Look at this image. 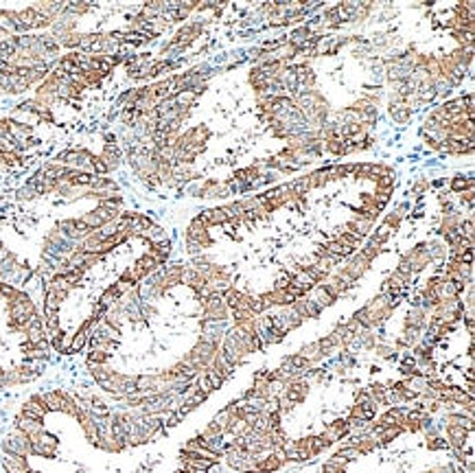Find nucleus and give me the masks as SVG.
Returning a JSON list of instances; mask_svg holds the SVG:
<instances>
[{
  "mask_svg": "<svg viewBox=\"0 0 475 473\" xmlns=\"http://www.w3.org/2000/svg\"><path fill=\"white\" fill-rule=\"evenodd\" d=\"M202 307H204V320H213V322H223L228 320L230 316V309L226 307L221 292H213L208 298L202 300Z\"/></svg>",
  "mask_w": 475,
  "mask_h": 473,
  "instance_id": "obj_1",
  "label": "nucleus"
},
{
  "mask_svg": "<svg viewBox=\"0 0 475 473\" xmlns=\"http://www.w3.org/2000/svg\"><path fill=\"white\" fill-rule=\"evenodd\" d=\"M405 261L410 263L412 272H421V270H425V267L432 263V257H429V252H427V245L425 243H418L414 250H410V252L405 254Z\"/></svg>",
  "mask_w": 475,
  "mask_h": 473,
  "instance_id": "obj_2",
  "label": "nucleus"
},
{
  "mask_svg": "<svg viewBox=\"0 0 475 473\" xmlns=\"http://www.w3.org/2000/svg\"><path fill=\"white\" fill-rule=\"evenodd\" d=\"M348 434H350L348 423H346V421H342V419H338V421H333L331 425L324 427V432L320 434V438L326 440L328 445H333V442L342 440V438H344V436H348Z\"/></svg>",
  "mask_w": 475,
  "mask_h": 473,
  "instance_id": "obj_3",
  "label": "nucleus"
},
{
  "mask_svg": "<svg viewBox=\"0 0 475 473\" xmlns=\"http://www.w3.org/2000/svg\"><path fill=\"white\" fill-rule=\"evenodd\" d=\"M184 270H186V267H184V265H180V263H171V265H166V267H164V272H162V289H164V292H166L169 287L180 285Z\"/></svg>",
  "mask_w": 475,
  "mask_h": 473,
  "instance_id": "obj_4",
  "label": "nucleus"
},
{
  "mask_svg": "<svg viewBox=\"0 0 475 473\" xmlns=\"http://www.w3.org/2000/svg\"><path fill=\"white\" fill-rule=\"evenodd\" d=\"M291 307H294V311H296V314L300 316L302 320H304V318H318V316H320V311H322L316 302L311 300V298H306V296H304V298H298V300H294V304H291Z\"/></svg>",
  "mask_w": 475,
  "mask_h": 473,
  "instance_id": "obj_5",
  "label": "nucleus"
},
{
  "mask_svg": "<svg viewBox=\"0 0 475 473\" xmlns=\"http://www.w3.org/2000/svg\"><path fill=\"white\" fill-rule=\"evenodd\" d=\"M368 267H370L368 261H364V259L359 257V254H353V257H350V261H348V263H346L344 267H342V270H344V272L348 274V279H350V281H357L359 276H364V272H366Z\"/></svg>",
  "mask_w": 475,
  "mask_h": 473,
  "instance_id": "obj_6",
  "label": "nucleus"
},
{
  "mask_svg": "<svg viewBox=\"0 0 475 473\" xmlns=\"http://www.w3.org/2000/svg\"><path fill=\"white\" fill-rule=\"evenodd\" d=\"M261 300L265 302V307L269 304H278V307H291L294 304V298H291L285 289H274V292H267L261 296Z\"/></svg>",
  "mask_w": 475,
  "mask_h": 473,
  "instance_id": "obj_7",
  "label": "nucleus"
},
{
  "mask_svg": "<svg viewBox=\"0 0 475 473\" xmlns=\"http://www.w3.org/2000/svg\"><path fill=\"white\" fill-rule=\"evenodd\" d=\"M306 392H309V385H306L302 379L300 381H294V383H287V388H285V399H289L291 403H302L304 401V397H306Z\"/></svg>",
  "mask_w": 475,
  "mask_h": 473,
  "instance_id": "obj_8",
  "label": "nucleus"
},
{
  "mask_svg": "<svg viewBox=\"0 0 475 473\" xmlns=\"http://www.w3.org/2000/svg\"><path fill=\"white\" fill-rule=\"evenodd\" d=\"M466 436H469V429L456 427V425H447V445H451L454 449H462L464 447Z\"/></svg>",
  "mask_w": 475,
  "mask_h": 473,
  "instance_id": "obj_9",
  "label": "nucleus"
},
{
  "mask_svg": "<svg viewBox=\"0 0 475 473\" xmlns=\"http://www.w3.org/2000/svg\"><path fill=\"white\" fill-rule=\"evenodd\" d=\"M99 158H101V162L105 164V169H107V171H112V169H116V166H119L121 151H119V147H116V145L107 143V145H105V149H103V154H101Z\"/></svg>",
  "mask_w": 475,
  "mask_h": 473,
  "instance_id": "obj_10",
  "label": "nucleus"
},
{
  "mask_svg": "<svg viewBox=\"0 0 475 473\" xmlns=\"http://www.w3.org/2000/svg\"><path fill=\"white\" fill-rule=\"evenodd\" d=\"M182 283H186V285L193 287L195 292H202V289L208 285V281L204 279V274L193 270V267H191V270H184V274H182Z\"/></svg>",
  "mask_w": 475,
  "mask_h": 473,
  "instance_id": "obj_11",
  "label": "nucleus"
},
{
  "mask_svg": "<svg viewBox=\"0 0 475 473\" xmlns=\"http://www.w3.org/2000/svg\"><path fill=\"white\" fill-rule=\"evenodd\" d=\"M197 193H200V198H223V195L228 193V188L221 186L215 180H206Z\"/></svg>",
  "mask_w": 475,
  "mask_h": 473,
  "instance_id": "obj_12",
  "label": "nucleus"
},
{
  "mask_svg": "<svg viewBox=\"0 0 475 473\" xmlns=\"http://www.w3.org/2000/svg\"><path fill=\"white\" fill-rule=\"evenodd\" d=\"M208 368H210V370H215V373H217L219 377H221V379H228V377L232 375V370H235V368H232L228 361H226V359L221 357V353H219V351H217V355H215V357L210 359Z\"/></svg>",
  "mask_w": 475,
  "mask_h": 473,
  "instance_id": "obj_13",
  "label": "nucleus"
},
{
  "mask_svg": "<svg viewBox=\"0 0 475 473\" xmlns=\"http://www.w3.org/2000/svg\"><path fill=\"white\" fill-rule=\"evenodd\" d=\"M427 311L425 309H421V307H414L410 314H407V320H405V324H410L414 326V329H427Z\"/></svg>",
  "mask_w": 475,
  "mask_h": 473,
  "instance_id": "obj_14",
  "label": "nucleus"
},
{
  "mask_svg": "<svg viewBox=\"0 0 475 473\" xmlns=\"http://www.w3.org/2000/svg\"><path fill=\"white\" fill-rule=\"evenodd\" d=\"M390 116L399 123V125H405V123L412 119V107L407 103H392L390 105Z\"/></svg>",
  "mask_w": 475,
  "mask_h": 473,
  "instance_id": "obj_15",
  "label": "nucleus"
},
{
  "mask_svg": "<svg viewBox=\"0 0 475 473\" xmlns=\"http://www.w3.org/2000/svg\"><path fill=\"white\" fill-rule=\"evenodd\" d=\"M353 176L359 178V180H377V176H379V164H372V162L355 164Z\"/></svg>",
  "mask_w": 475,
  "mask_h": 473,
  "instance_id": "obj_16",
  "label": "nucleus"
},
{
  "mask_svg": "<svg viewBox=\"0 0 475 473\" xmlns=\"http://www.w3.org/2000/svg\"><path fill=\"white\" fill-rule=\"evenodd\" d=\"M311 292H313V296H311V300L316 302V304H318L320 309H324V307H331V304L335 302V298H333L331 294L326 292V289H324V285H316V287L311 289Z\"/></svg>",
  "mask_w": 475,
  "mask_h": 473,
  "instance_id": "obj_17",
  "label": "nucleus"
},
{
  "mask_svg": "<svg viewBox=\"0 0 475 473\" xmlns=\"http://www.w3.org/2000/svg\"><path fill=\"white\" fill-rule=\"evenodd\" d=\"M298 355H302V357H304L306 361H309L311 366H313V364H316V361H320V359L324 357V355H322V351H320V344H318V342H311V344H304V346L300 348V353H298Z\"/></svg>",
  "mask_w": 475,
  "mask_h": 473,
  "instance_id": "obj_18",
  "label": "nucleus"
},
{
  "mask_svg": "<svg viewBox=\"0 0 475 473\" xmlns=\"http://www.w3.org/2000/svg\"><path fill=\"white\" fill-rule=\"evenodd\" d=\"M421 340H423L421 331H418V329H414V326H410V324H405V329H403V336H401L399 346H416Z\"/></svg>",
  "mask_w": 475,
  "mask_h": 473,
  "instance_id": "obj_19",
  "label": "nucleus"
},
{
  "mask_svg": "<svg viewBox=\"0 0 475 473\" xmlns=\"http://www.w3.org/2000/svg\"><path fill=\"white\" fill-rule=\"evenodd\" d=\"M254 178H259V166H247V169H241L235 173V180L237 182H243L245 188H250L254 184Z\"/></svg>",
  "mask_w": 475,
  "mask_h": 473,
  "instance_id": "obj_20",
  "label": "nucleus"
},
{
  "mask_svg": "<svg viewBox=\"0 0 475 473\" xmlns=\"http://www.w3.org/2000/svg\"><path fill=\"white\" fill-rule=\"evenodd\" d=\"M444 425H456V427H464V429H473V419L469 416H464V414H447L444 416Z\"/></svg>",
  "mask_w": 475,
  "mask_h": 473,
  "instance_id": "obj_21",
  "label": "nucleus"
},
{
  "mask_svg": "<svg viewBox=\"0 0 475 473\" xmlns=\"http://www.w3.org/2000/svg\"><path fill=\"white\" fill-rule=\"evenodd\" d=\"M202 217L208 221V226H219V224H226L228 221V217H226L223 213V208H208V210H204Z\"/></svg>",
  "mask_w": 475,
  "mask_h": 473,
  "instance_id": "obj_22",
  "label": "nucleus"
},
{
  "mask_svg": "<svg viewBox=\"0 0 475 473\" xmlns=\"http://www.w3.org/2000/svg\"><path fill=\"white\" fill-rule=\"evenodd\" d=\"M366 392H368V397L372 399V403H379V405L388 403V392H385V388H383L381 383H372Z\"/></svg>",
  "mask_w": 475,
  "mask_h": 473,
  "instance_id": "obj_23",
  "label": "nucleus"
},
{
  "mask_svg": "<svg viewBox=\"0 0 475 473\" xmlns=\"http://www.w3.org/2000/svg\"><path fill=\"white\" fill-rule=\"evenodd\" d=\"M318 344H320V351H322V355H331L335 348H342L340 338L335 336V333H331V336H326L322 340H318Z\"/></svg>",
  "mask_w": 475,
  "mask_h": 473,
  "instance_id": "obj_24",
  "label": "nucleus"
},
{
  "mask_svg": "<svg viewBox=\"0 0 475 473\" xmlns=\"http://www.w3.org/2000/svg\"><path fill=\"white\" fill-rule=\"evenodd\" d=\"M90 370H92L94 381H97L99 385H101V383H105V381H109V379H112V375H114V370H112V368H107L105 364H101V366H90Z\"/></svg>",
  "mask_w": 475,
  "mask_h": 473,
  "instance_id": "obj_25",
  "label": "nucleus"
},
{
  "mask_svg": "<svg viewBox=\"0 0 475 473\" xmlns=\"http://www.w3.org/2000/svg\"><path fill=\"white\" fill-rule=\"evenodd\" d=\"M338 241L344 243L346 248H350V250H357V248H361L364 237H357V235H353V232H344V230H342L340 237H338Z\"/></svg>",
  "mask_w": 475,
  "mask_h": 473,
  "instance_id": "obj_26",
  "label": "nucleus"
},
{
  "mask_svg": "<svg viewBox=\"0 0 475 473\" xmlns=\"http://www.w3.org/2000/svg\"><path fill=\"white\" fill-rule=\"evenodd\" d=\"M328 173H331V166H328V169L313 171L311 176H306V182H309V188H316V186L326 184V182H328Z\"/></svg>",
  "mask_w": 475,
  "mask_h": 473,
  "instance_id": "obj_27",
  "label": "nucleus"
},
{
  "mask_svg": "<svg viewBox=\"0 0 475 473\" xmlns=\"http://www.w3.org/2000/svg\"><path fill=\"white\" fill-rule=\"evenodd\" d=\"M403 215H405V206H399L397 210H394V213H390L388 217H385L383 226H388L390 230H397L399 224H401V219H403Z\"/></svg>",
  "mask_w": 475,
  "mask_h": 473,
  "instance_id": "obj_28",
  "label": "nucleus"
},
{
  "mask_svg": "<svg viewBox=\"0 0 475 473\" xmlns=\"http://www.w3.org/2000/svg\"><path fill=\"white\" fill-rule=\"evenodd\" d=\"M79 42H81V33H75V31H70V33L62 35V38H57V44L68 46V48H79Z\"/></svg>",
  "mask_w": 475,
  "mask_h": 473,
  "instance_id": "obj_29",
  "label": "nucleus"
},
{
  "mask_svg": "<svg viewBox=\"0 0 475 473\" xmlns=\"http://www.w3.org/2000/svg\"><path fill=\"white\" fill-rule=\"evenodd\" d=\"M57 447H48L42 445V442H31V454L33 456H42V458H55Z\"/></svg>",
  "mask_w": 475,
  "mask_h": 473,
  "instance_id": "obj_30",
  "label": "nucleus"
},
{
  "mask_svg": "<svg viewBox=\"0 0 475 473\" xmlns=\"http://www.w3.org/2000/svg\"><path fill=\"white\" fill-rule=\"evenodd\" d=\"M466 188H473V178H464V176H456L451 180V191L462 193Z\"/></svg>",
  "mask_w": 475,
  "mask_h": 473,
  "instance_id": "obj_31",
  "label": "nucleus"
},
{
  "mask_svg": "<svg viewBox=\"0 0 475 473\" xmlns=\"http://www.w3.org/2000/svg\"><path fill=\"white\" fill-rule=\"evenodd\" d=\"M109 359V353L107 351H99V348H92V353L88 355V366H101Z\"/></svg>",
  "mask_w": 475,
  "mask_h": 473,
  "instance_id": "obj_32",
  "label": "nucleus"
},
{
  "mask_svg": "<svg viewBox=\"0 0 475 473\" xmlns=\"http://www.w3.org/2000/svg\"><path fill=\"white\" fill-rule=\"evenodd\" d=\"M458 226H460V217L456 213L444 215V219L440 224V232H442V235H447V232H451V230H458Z\"/></svg>",
  "mask_w": 475,
  "mask_h": 473,
  "instance_id": "obj_33",
  "label": "nucleus"
},
{
  "mask_svg": "<svg viewBox=\"0 0 475 473\" xmlns=\"http://www.w3.org/2000/svg\"><path fill=\"white\" fill-rule=\"evenodd\" d=\"M116 302H119V294H116V289H114V285H112V287H107L105 292H103V296H101L99 304H103L105 309H109V307H114Z\"/></svg>",
  "mask_w": 475,
  "mask_h": 473,
  "instance_id": "obj_34",
  "label": "nucleus"
},
{
  "mask_svg": "<svg viewBox=\"0 0 475 473\" xmlns=\"http://www.w3.org/2000/svg\"><path fill=\"white\" fill-rule=\"evenodd\" d=\"M379 252H381V248H379V245L368 243V245H361V248H359V257H361L364 261H368V263H372V261L377 259Z\"/></svg>",
  "mask_w": 475,
  "mask_h": 473,
  "instance_id": "obj_35",
  "label": "nucleus"
},
{
  "mask_svg": "<svg viewBox=\"0 0 475 473\" xmlns=\"http://www.w3.org/2000/svg\"><path fill=\"white\" fill-rule=\"evenodd\" d=\"M66 13H70V16H81V13L86 11H90V3H70V5H66Z\"/></svg>",
  "mask_w": 475,
  "mask_h": 473,
  "instance_id": "obj_36",
  "label": "nucleus"
},
{
  "mask_svg": "<svg viewBox=\"0 0 475 473\" xmlns=\"http://www.w3.org/2000/svg\"><path fill=\"white\" fill-rule=\"evenodd\" d=\"M392 235V230L388 228V226H381L375 235H372V239H370V243H375V245H383L385 241H388V237Z\"/></svg>",
  "mask_w": 475,
  "mask_h": 473,
  "instance_id": "obj_37",
  "label": "nucleus"
},
{
  "mask_svg": "<svg viewBox=\"0 0 475 473\" xmlns=\"http://www.w3.org/2000/svg\"><path fill=\"white\" fill-rule=\"evenodd\" d=\"M81 221H83L90 230H99L101 226H103V221H101V217H99L97 213H94V210H92V213H86V215L81 217Z\"/></svg>",
  "mask_w": 475,
  "mask_h": 473,
  "instance_id": "obj_38",
  "label": "nucleus"
},
{
  "mask_svg": "<svg viewBox=\"0 0 475 473\" xmlns=\"http://www.w3.org/2000/svg\"><path fill=\"white\" fill-rule=\"evenodd\" d=\"M247 309H250L254 316H261L267 307H265V302L261 300V296H250V300H247Z\"/></svg>",
  "mask_w": 475,
  "mask_h": 473,
  "instance_id": "obj_39",
  "label": "nucleus"
},
{
  "mask_svg": "<svg viewBox=\"0 0 475 473\" xmlns=\"http://www.w3.org/2000/svg\"><path fill=\"white\" fill-rule=\"evenodd\" d=\"M375 182H377V191H392L397 178H394V176H377Z\"/></svg>",
  "mask_w": 475,
  "mask_h": 473,
  "instance_id": "obj_40",
  "label": "nucleus"
},
{
  "mask_svg": "<svg viewBox=\"0 0 475 473\" xmlns=\"http://www.w3.org/2000/svg\"><path fill=\"white\" fill-rule=\"evenodd\" d=\"M287 361H289V366H291V368L302 370V373H304V370H309V368H311V364L306 361V359L302 357V355H291V357H287Z\"/></svg>",
  "mask_w": 475,
  "mask_h": 473,
  "instance_id": "obj_41",
  "label": "nucleus"
},
{
  "mask_svg": "<svg viewBox=\"0 0 475 473\" xmlns=\"http://www.w3.org/2000/svg\"><path fill=\"white\" fill-rule=\"evenodd\" d=\"M204 375H206V379H208V383H210V388L213 390H217V388H221V383H223V379L219 377L215 370H210V368H206L204 370Z\"/></svg>",
  "mask_w": 475,
  "mask_h": 473,
  "instance_id": "obj_42",
  "label": "nucleus"
},
{
  "mask_svg": "<svg viewBox=\"0 0 475 473\" xmlns=\"http://www.w3.org/2000/svg\"><path fill=\"white\" fill-rule=\"evenodd\" d=\"M18 289L9 285V283H0V300H11V296L16 294Z\"/></svg>",
  "mask_w": 475,
  "mask_h": 473,
  "instance_id": "obj_43",
  "label": "nucleus"
},
{
  "mask_svg": "<svg viewBox=\"0 0 475 473\" xmlns=\"http://www.w3.org/2000/svg\"><path fill=\"white\" fill-rule=\"evenodd\" d=\"M324 20L328 24H338L340 20H342V16H340V9L338 7H331V9H326V13H324Z\"/></svg>",
  "mask_w": 475,
  "mask_h": 473,
  "instance_id": "obj_44",
  "label": "nucleus"
},
{
  "mask_svg": "<svg viewBox=\"0 0 475 473\" xmlns=\"http://www.w3.org/2000/svg\"><path fill=\"white\" fill-rule=\"evenodd\" d=\"M322 471L324 473H344V464H340V462H335V460H326Z\"/></svg>",
  "mask_w": 475,
  "mask_h": 473,
  "instance_id": "obj_45",
  "label": "nucleus"
},
{
  "mask_svg": "<svg viewBox=\"0 0 475 473\" xmlns=\"http://www.w3.org/2000/svg\"><path fill=\"white\" fill-rule=\"evenodd\" d=\"M375 348H377V355H379V357H385V359L392 357V355H397V351H394L392 346H385V344H377Z\"/></svg>",
  "mask_w": 475,
  "mask_h": 473,
  "instance_id": "obj_46",
  "label": "nucleus"
},
{
  "mask_svg": "<svg viewBox=\"0 0 475 473\" xmlns=\"http://www.w3.org/2000/svg\"><path fill=\"white\" fill-rule=\"evenodd\" d=\"M427 447L429 449H444L447 447V440H442V438H438V436H432V438H427Z\"/></svg>",
  "mask_w": 475,
  "mask_h": 473,
  "instance_id": "obj_47",
  "label": "nucleus"
},
{
  "mask_svg": "<svg viewBox=\"0 0 475 473\" xmlns=\"http://www.w3.org/2000/svg\"><path fill=\"white\" fill-rule=\"evenodd\" d=\"M473 188H466V191H462V193H460V200H462V202H466V204H469V206H473Z\"/></svg>",
  "mask_w": 475,
  "mask_h": 473,
  "instance_id": "obj_48",
  "label": "nucleus"
},
{
  "mask_svg": "<svg viewBox=\"0 0 475 473\" xmlns=\"http://www.w3.org/2000/svg\"><path fill=\"white\" fill-rule=\"evenodd\" d=\"M427 186H429V182H427V180H418V182H416V184H414V193H416V195H421V193L425 191Z\"/></svg>",
  "mask_w": 475,
  "mask_h": 473,
  "instance_id": "obj_49",
  "label": "nucleus"
},
{
  "mask_svg": "<svg viewBox=\"0 0 475 473\" xmlns=\"http://www.w3.org/2000/svg\"><path fill=\"white\" fill-rule=\"evenodd\" d=\"M350 419H361V421H364L361 405H353V407H350Z\"/></svg>",
  "mask_w": 475,
  "mask_h": 473,
  "instance_id": "obj_50",
  "label": "nucleus"
}]
</instances>
